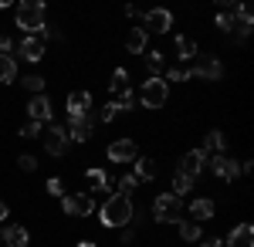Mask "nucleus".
Masks as SVG:
<instances>
[{
    "mask_svg": "<svg viewBox=\"0 0 254 247\" xmlns=\"http://www.w3.org/2000/svg\"><path fill=\"white\" fill-rule=\"evenodd\" d=\"M129 220H132V200L122 193H112L102 207V224L105 227H126Z\"/></svg>",
    "mask_w": 254,
    "mask_h": 247,
    "instance_id": "obj_1",
    "label": "nucleus"
},
{
    "mask_svg": "<svg viewBox=\"0 0 254 247\" xmlns=\"http://www.w3.org/2000/svg\"><path fill=\"white\" fill-rule=\"evenodd\" d=\"M153 217H156L159 224H180V220H183V196H176V193H163V196H156Z\"/></svg>",
    "mask_w": 254,
    "mask_h": 247,
    "instance_id": "obj_2",
    "label": "nucleus"
},
{
    "mask_svg": "<svg viewBox=\"0 0 254 247\" xmlns=\"http://www.w3.org/2000/svg\"><path fill=\"white\" fill-rule=\"evenodd\" d=\"M17 24L24 31H31V34L44 31V3L41 0H24V3H17Z\"/></svg>",
    "mask_w": 254,
    "mask_h": 247,
    "instance_id": "obj_3",
    "label": "nucleus"
},
{
    "mask_svg": "<svg viewBox=\"0 0 254 247\" xmlns=\"http://www.w3.org/2000/svg\"><path fill=\"white\" fill-rule=\"evenodd\" d=\"M139 102L149 105V109H163V105H166V81H163V78H149V81L139 88Z\"/></svg>",
    "mask_w": 254,
    "mask_h": 247,
    "instance_id": "obj_4",
    "label": "nucleus"
},
{
    "mask_svg": "<svg viewBox=\"0 0 254 247\" xmlns=\"http://www.w3.org/2000/svg\"><path fill=\"white\" fill-rule=\"evenodd\" d=\"M92 125H95V115H92V109L85 115H75L71 122H68V142H88L92 139Z\"/></svg>",
    "mask_w": 254,
    "mask_h": 247,
    "instance_id": "obj_5",
    "label": "nucleus"
},
{
    "mask_svg": "<svg viewBox=\"0 0 254 247\" xmlns=\"http://www.w3.org/2000/svg\"><path fill=\"white\" fill-rule=\"evenodd\" d=\"M61 210L68 217H88L95 210V200H92V193H71V196L61 200Z\"/></svg>",
    "mask_w": 254,
    "mask_h": 247,
    "instance_id": "obj_6",
    "label": "nucleus"
},
{
    "mask_svg": "<svg viewBox=\"0 0 254 247\" xmlns=\"http://www.w3.org/2000/svg\"><path fill=\"white\" fill-rule=\"evenodd\" d=\"M44 149L51 152V156H64V149H68V132L61 125H48L44 129Z\"/></svg>",
    "mask_w": 254,
    "mask_h": 247,
    "instance_id": "obj_7",
    "label": "nucleus"
},
{
    "mask_svg": "<svg viewBox=\"0 0 254 247\" xmlns=\"http://www.w3.org/2000/svg\"><path fill=\"white\" fill-rule=\"evenodd\" d=\"M142 20H146V31H153V34H166L170 24H173V14L163 10V7H156V10H146Z\"/></svg>",
    "mask_w": 254,
    "mask_h": 247,
    "instance_id": "obj_8",
    "label": "nucleus"
},
{
    "mask_svg": "<svg viewBox=\"0 0 254 247\" xmlns=\"http://www.w3.org/2000/svg\"><path fill=\"white\" fill-rule=\"evenodd\" d=\"M203 149H190V152H183V159H180V173L183 176H190V180H196L200 173H203Z\"/></svg>",
    "mask_w": 254,
    "mask_h": 247,
    "instance_id": "obj_9",
    "label": "nucleus"
},
{
    "mask_svg": "<svg viewBox=\"0 0 254 247\" xmlns=\"http://www.w3.org/2000/svg\"><path fill=\"white\" fill-rule=\"evenodd\" d=\"M136 156H139V146L132 139H119V142L109 146V159H112V163H129V159H136Z\"/></svg>",
    "mask_w": 254,
    "mask_h": 247,
    "instance_id": "obj_10",
    "label": "nucleus"
},
{
    "mask_svg": "<svg viewBox=\"0 0 254 247\" xmlns=\"http://www.w3.org/2000/svg\"><path fill=\"white\" fill-rule=\"evenodd\" d=\"M210 170H214L217 176H220V180H237V176H241V166H237L231 156H224V152H217V156H214Z\"/></svg>",
    "mask_w": 254,
    "mask_h": 247,
    "instance_id": "obj_11",
    "label": "nucleus"
},
{
    "mask_svg": "<svg viewBox=\"0 0 254 247\" xmlns=\"http://www.w3.org/2000/svg\"><path fill=\"white\" fill-rule=\"evenodd\" d=\"M17 51H20V58H24V61H31V64H34V61H41V58H44V41H41L38 34H31V38H24L17 44Z\"/></svg>",
    "mask_w": 254,
    "mask_h": 247,
    "instance_id": "obj_12",
    "label": "nucleus"
},
{
    "mask_svg": "<svg viewBox=\"0 0 254 247\" xmlns=\"http://www.w3.org/2000/svg\"><path fill=\"white\" fill-rule=\"evenodd\" d=\"M27 112H31V122H51V102L44 95H34L31 98V105H27Z\"/></svg>",
    "mask_w": 254,
    "mask_h": 247,
    "instance_id": "obj_13",
    "label": "nucleus"
},
{
    "mask_svg": "<svg viewBox=\"0 0 254 247\" xmlns=\"http://www.w3.org/2000/svg\"><path fill=\"white\" fill-rule=\"evenodd\" d=\"M227 247H254V230L251 224H241L227 234Z\"/></svg>",
    "mask_w": 254,
    "mask_h": 247,
    "instance_id": "obj_14",
    "label": "nucleus"
},
{
    "mask_svg": "<svg viewBox=\"0 0 254 247\" xmlns=\"http://www.w3.org/2000/svg\"><path fill=\"white\" fill-rule=\"evenodd\" d=\"M220 75H224V68H220V61H217V58L203 61V64H196L193 71H190V78H203V81H217Z\"/></svg>",
    "mask_w": 254,
    "mask_h": 247,
    "instance_id": "obj_15",
    "label": "nucleus"
},
{
    "mask_svg": "<svg viewBox=\"0 0 254 247\" xmlns=\"http://www.w3.org/2000/svg\"><path fill=\"white\" fill-rule=\"evenodd\" d=\"M88 109H92V95H88V92H71V95H68V119L85 115Z\"/></svg>",
    "mask_w": 254,
    "mask_h": 247,
    "instance_id": "obj_16",
    "label": "nucleus"
},
{
    "mask_svg": "<svg viewBox=\"0 0 254 247\" xmlns=\"http://www.w3.org/2000/svg\"><path fill=\"white\" fill-rule=\"evenodd\" d=\"M146 41H149V34H146L142 27H132V31L126 34V48H129L132 55H142V51H146Z\"/></svg>",
    "mask_w": 254,
    "mask_h": 247,
    "instance_id": "obj_17",
    "label": "nucleus"
},
{
    "mask_svg": "<svg viewBox=\"0 0 254 247\" xmlns=\"http://www.w3.org/2000/svg\"><path fill=\"white\" fill-rule=\"evenodd\" d=\"M109 92H112L116 98L129 92V71H126V68H119V71H112V78H109Z\"/></svg>",
    "mask_w": 254,
    "mask_h": 247,
    "instance_id": "obj_18",
    "label": "nucleus"
},
{
    "mask_svg": "<svg viewBox=\"0 0 254 247\" xmlns=\"http://www.w3.org/2000/svg\"><path fill=\"white\" fill-rule=\"evenodd\" d=\"M190 213H193V220H210L214 217V200H207V196H200L190 203Z\"/></svg>",
    "mask_w": 254,
    "mask_h": 247,
    "instance_id": "obj_19",
    "label": "nucleus"
},
{
    "mask_svg": "<svg viewBox=\"0 0 254 247\" xmlns=\"http://www.w3.org/2000/svg\"><path fill=\"white\" fill-rule=\"evenodd\" d=\"M14 78H17V61L10 55H0V85L14 81Z\"/></svg>",
    "mask_w": 254,
    "mask_h": 247,
    "instance_id": "obj_20",
    "label": "nucleus"
},
{
    "mask_svg": "<svg viewBox=\"0 0 254 247\" xmlns=\"http://www.w3.org/2000/svg\"><path fill=\"white\" fill-rule=\"evenodd\" d=\"M3 241H7V247H27V230L24 227H7L3 230Z\"/></svg>",
    "mask_w": 254,
    "mask_h": 247,
    "instance_id": "obj_21",
    "label": "nucleus"
},
{
    "mask_svg": "<svg viewBox=\"0 0 254 247\" xmlns=\"http://www.w3.org/2000/svg\"><path fill=\"white\" fill-rule=\"evenodd\" d=\"M176 55H180V61H187V58H196V41L193 38H176Z\"/></svg>",
    "mask_w": 254,
    "mask_h": 247,
    "instance_id": "obj_22",
    "label": "nucleus"
},
{
    "mask_svg": "<svg viewBox=\"0 0 254 247\" xmlns=\"http://www.w3.org/2000/svg\"><path fill=\"white\" fill-rule=\"evenodd\" d=\"M132 176H136L139 183H142V180H156V163H153V159H139Z\"/></svg>",
    "mask_w": 254,
    "mask_h": 247,
    "instance_id": "obj_23",
    "label": "nucleus"
},
{
    "mask_svg": "<svg viewBox=\"0 0 254 247\" xmlns=\"http://www.w3.org/2000/svg\"><path fill=\"white\" fill-rule=\"evenodd\" d=\"M190 190H193V180H190V176H183V173H176L173 193H176V196H183V193H190Z\"/></svg>",
    "mask_w": 254,
    "mask_h": 247,
    "instance_id": "obj_24",
    "label": "nucleus"
},
{
    "mask_svg": "<svg viewBox=\"0 0 254 247\" xmlns=\"http://www.w3.org/2000/svg\"><path fill=\"white\" fill-rule=\"evenodd\" d=\"M224 146H227V142H224V135H220V132H207V135H203V149H214V152H220Z\"/></svg>",
    "mask_w": 254,
    "mask_h": 247,
    "instance_id": "obj_25",
    "label": "nucleus"
},
{
    "mask_svg": "<svg viewBox=\"0 0 254 247\" xmlns=\"http://www.w3.org/2000/svg\"><path fill=\"white\" fill-rule=\"evenodd\" d=\"M180 237H183V241H190V244L200 241V224H180Z\"/></svg>",
    "mask_w": 254,
    "mask_h": 247,
    "instance_id": "obj_26",
    "label": "nucleus"
},
{
    "mask_svg": "<svg viewBox=\"0 0 254 247\" xmlns=\"http://www.w3.org/2000/svg\"><path fill=\"white\" fill-rule=\"evenodd\" d=\"M20 85H24L27 92H44V78H41V75H27V78H20Z\"/></svg>",
    "mask_w": 254,
    "mask_h": 247,
    "instance_id": "obj_27",
    "label": "nucleus"
},
{
    "mask_svg": "<svg viewBox=\"0 0 254 247\" xmlns=\"http://www.w3.org/2000/svg\"><path fill=\"white\" fill-rule=\"evenodd\" d=\"M136 105H139V98L132 95V92H126V95H119V98H116V109H126V112H132Z\"/></svg>",
    "mask_w": 254,
    "mask_h": 247,
    "instance_id": "obj_28",
    "label": "nucleus"
},
{
    "mask_svg": "<svg viewBox=\"0 0 254 247\" xmlns=\"http://www.w3.org/2000/svg\"><path fill=\"white\" fill-rule=\"evenodd\" d=\"M88 180L95 183V190H109V176L102 170H88Z\"/></svg>",
    "mask_w": 254,
    "mask_h": 247,
    "instance_id": "obj_29",
    "label": "nucleus"
},
{
    "mask_svg": "<svg viewBox=\"0 0 254 247\" xmlns=\"http://www.w3.org/2000/svg\"><path fill=\"white\" fill-rule=\"evenodd\" d=\"M136 176H119V193H122V196H129V193L136 190Z\"/></svg>",
    "mask_w": 254,
    "mask_h": 247,
    "instance_id": "obj_30",
    "label": "nucleus"
},
{
    "mask_svg": "<svg viewBox=\"0 0 254 247\" xmlns=\"http://www.w3.org/2000/svg\"><path fill=\"white\" fill-rule=\"evenodd\" d=\"M146 64H149V71H153V78H156V71H163V55H159V51L146 55Z\"/></svg>",
    "mask_w": 254,
    "mask_h": 247,
    "instance_id": "obj_31",
    "label": "nucleus"
},
{
    "mask_svg": "<svg viewBox=\"0 0 254 247\" xmlns=\"http://www.w3.org/2000/svg\"><path fill=\"white\" fill-rule=\"evenodd\" d=\"M234 20L237 17H224V14H217V27H220L224 34H234Z\"/></svg>",
    "mask_w": 254,
    "mask_h": 247,
    "instance_id": "obj_32",
    "label": "nucleus"
},
{
    "mask_svg": "<svg viewBox=\"0 0 254 247\" xmlns=\"http://www.w3.org/2000/svg\"><path fill=\"white\" fill-rule=\"evenodd\" d=\"M166 78H170V81H187V78H190V71H187V68H180V64H176L173 71H166Z\"/></svg>",
    "mask_w": 254,
    "mask_h": 247,
    "instance_id": "obj_33",
    "label": "nucleus"
},
{
    "mask_svg": "<svg viewBox=\"0 0 254 247\" xmlns=\"http://www.w3.org/2000/svg\"><path fill=\"white\" fill-rule=\"evenodd\" d=\"M17 163H20V170H24V173H34V170H38V159H34V156H20Z\"/></svg>",
    "mask_w": 254,
    "mask_h": 247,
    "instance_id": "obj_34",
    "label": "nucleus"
},
{
    "mask_svg": "<svg viewBox=\"0 0 254 247\" xmlns=\"http://www.w3.org/2000/svg\"><path fill=\"white\" fill-rule=\"evenodd\" d=\"M20 135H24V139H38L41 125H38V122H31V125H24V129H20Z\"/></svg>",
    "mask_w": 254,
    "mask_h": 247,
    "instance_id": "obj_35",
    "label": "nucleus"
},
{
    "mask_svg": "<svg viewBox=\"0 0 254 247\" xmlns=\"http://www.w3.org/2000/svg\"><path fill=\"white\" fill-rule=\"evenodd\" d=\"M48 193H51V196H61V193H64V183H61L58 176H55V180H48Z\"/></svg>",
    "mask_w": 254,
    "mask_h": 247,
    "instance_id": "obj_36",
    "label": "nucleus"
},
{
    "mask_svg": "<svg viewBox=\"0 0 254 247\" xmlns=\"http://www.w3.org/2000/svg\"><path fill=\"white\" fill-rule=\"evenodd\" d=\"M116 115H119L116 102H109V105H105V109H102V122H112V119H116Z\"/></svg>",
    "mask_w": 254,
    "mask_h": 247,
    "instance_id": "obj_37",
    "label": "nucleus"
},
{
    "mask_svg": "<svg viewBox=\"0 0 254 247\" xmlns=\"http://www.w3.org/2000/svg\"><path fill=\"white\" fill-rule=\"evenodd\" d=\"M200 247H220V237L210 234V237H203V241H200Z\"/></svg>",
    "mask_w": 254,
    "mask_h": 247,
    "instance_id": "obj_38",
    "label": "nucleus"
},
{
    "mask_svg": "<svg viewBox=\"0 0 254 247\" xmlns=\"http://www.w3.org/2000/svg\"><path fill=\"white\" fill-rule=\"evenodd\" d=\"M10 48H14V41H10V38H0V55H7Z\"/></svg>",
    "mask_w": 254,
    "mask_h": 247,
    "instance_id": "obj_39",
    "label": "nucleus"
},
{
    "mask_svg": "<svg viewBox=\"0 0 254 247\" xmlns=\"http://www.w3.org/2000/svg\"><path fill=\"white\" fill-rule=\"evenodd\" d=\"M3 217H7V203L0 200V220H3Z\"/></svg>",
    "mask_w": 254,
    "mask_h": 247,
    "instance_id": "obj_40",
    "label": "nucleus"
},
{
    "mask_svg": "<svg viewBox=\"0 0 254 247\" xmlns=\"http://www.w3.org/2000/svg\"><path fill=\"white\" fill-rule=\"evenodd\" d=\"M78 247H95V244H92V241H81V244Z\"/></svg>",
    "mask_w": 254,
    "mask_h": 247,
    "instance_id": "obj_41",
    "label": "nucleus"
}]
</instances>
